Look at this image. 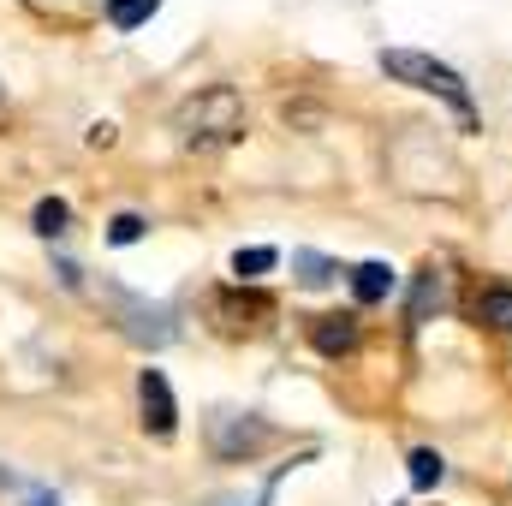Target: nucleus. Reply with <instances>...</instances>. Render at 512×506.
<instances>
[{
    "mask_svg": "<svg viewBox=\"0 0 512 506\" xmlns=\"http://www.w3.org/2000/svg\"><path fill=\"white\" fill-rule=\"evenodd\" d=\"M137 405H143V429L155 435V441H167L173 429H179V405H173V387L161 370H143L137 376Z\"/></svg>",
    "mask_w": 512,
    "mask_h": 506,
    "instance_id": "obj_4",
    "label": "nucleus"
},
{
    "mask_svg": "<svg viewBox=\"0 0 512 506\" xmlns=\"http://www.w3.org/2000/svg\"><path fill=\"white\" fill-rule=\"evenodd\" d=\"M310 340H316V352H322V358H340V352H352V346H358V316H316Z\"/></svg>",
    "mask_w": 512,
    "mask_h": 506,
    "instance_id": "obj_6",
    "label": "nucleus"
},
{
    "mask_svg": "<svg viewBox=\"0 0 512 506\" xmlns=\"http://www.w3.org/2000/svg\"><path fill=\"white\" fill-rule=\"evenodd\" d=\"M0 102H6V90H0Z\"/></svg>",
    "mask_w": 512,
    "mask_h": 506,
    "instance_id": "obj_17",
    "label": "nucleus"
},
{
    "mask_svg": "<svg viewBox=\"0 0 512 506\" xmlns=\"http://www.w3.org/2000/svg\"><path fill=\"white\" fill-rule=\"evenodd\" d=\"M108 239H114V245H137V239H143V215H114V221H108Z\"/></svg>",
    "mask_w": 512,
    "mask_h": 506,
    "instance_id": "obj_13",
    "label": "nucleus"
},
{
    "mask_svg": "<svg viewBox=\"0 0 512 506\" xmlns=\"http://www.w3.org/2000/svg\"><path fill=\"white\" fill-rule=\"evenodd\" d=\"M477 322H489V328H512V286H489V292L477 298Z\"/></svg>",
    "mask_w": 512,
    "mask_h": 506,
    "instance_id": "obj_9",
    "label": "nucleus"
},
{
    "mask_svg": "<svg viewBox=\"0 0 512 506\" xmlns=\"http://www.w3.org/2000/svg\"><path fill=\"white\" fill-rule=\"evenodd\" d=\"M66 221H72V209H66L60 197H42V203H36V233H42V239H60Z\"/></svg>",
    "mask_w": 512,
    "mask_h": 506,
    "instance_id": "obj_10",
    "label": "nucleus"
},
{
    "mask_svg": "<svg viewBox=\"0 0 512 506\" xmlns=\"http://www.w3.org/2000/svg\"><path fill=\"white\" fill-rule=\"evenodd\" d=\"M268 489H274V483H268ZM268 489H262L256 501H268ZM256 501H245V495H221V501H215V506H256Z\"/></svg>",
    "mask_w": 512,
    "mask_h": 506,
    "instance_id": "obj_16",
    "label": "nucleus"
},
{
    "mask_svg": "<svg viewBox=\"0 0 512 506\" xmlns=\"http://www.w3.org/2000/svg\"><path fill=\"white\" fill-rule=\"evenodd\" d=\"M280 262V251H268V245H251V251H233V274L239 280H256V274H268Z\"/></svg>",
    "mask_w": 512,
    "mask_h": 506,
    "instance_id": "obj_11",
    "label": "nucleus"
},
{
    "mask_svg": "<svg viewBox=\"0 0 512 506\" xmlns=\"http://www.w3.org/2000/svg\"><path fill=\"white\" fill-rule=\"evenodd\" d=\"M441 471H447V459H441L435 447H417V453H411V483H417V489L441 483Z\"/></svg>",
    "mask_w": 512,
    "mask_h": 506,
    "instance_id": "obj_12",
    "label": "nucleus"
},
{
    "mask_svg": "<svg viewBox=\"0 0 512 506\" xmlns=\"http://www.w3.org/2000/svg\"><path fill=\"white\" fill-rule=\"evenodd\" d=\"M161 12V0H108V24L114 30H137V24H149Z\"/></svg>",
    "mask_w": 512,
    "mask_h": 506,
    "instance_id": "obj_8",
    "label": "nucleus"
},
{
    "mask_svg": "<svg viewBox=\"0 0 512 506\" xmlns=\"http://www.w3.org/2000/svg\"><path fill=\"white\" fill-rule=\"evenodd\" d=\"M120 310H126V334L131 340H143V346H167V340H173V310H161V304H137V298H120Z\"/></svg>",
    "mask_w": 512,
    "mask_h": 506,
    "instance_id": "obj_5",
    "label": "nucleus"
},
{
    "mask_svg": "<svg viewBox=\"0 0 512 506\" xmlns=\"http://www.w3.org/2000/svg\"><path fill=\"white\" fill-rule=\"evenodd\" d=\"M268 435H274V429H268L256 411H215V417H209V441H215L221 459H251V453L268 447Z\"/></svg>",
    "mask_w": 512,
    "mask_h": 506,
    "instance_id": "obj_3",
    "label": "nucleus"
},
{
    "mask_svg": "<svg viewBox=\"0 0 512 506\" xmlns=\"http://www.w3.org/2000/svg\"><path fill=\"white\" fill-rule=\"evenodd\" d=\"M393 280H399V274H393L387 262H358V268H352V292H358V304H382L387 292H393Z\"/></svg>",
    "mask_w": 512,
    "mask_h": 506,
    "instance_id": "obj_7",
    "label": "nucleus"
},
{
    "mask_svg": "<svg viewBox=\"0 0 512 506\" xmlns=\"http://www.w3.org/2000/svg\"><path fill=\"white\" fill-rule=\"evenodd\" d=\"M429 304H441V280H435V268H423V280H417V298H411V316H423Z\"/></svg>",
    "mask_w": 512,
    "mask_h": 506,
    "instance_id": "obj_14",
    "label": "nucleus"
},
{
    "mask_svg": "<svg viewBox=\"0 0 512 506\" xmlns=\"http://www.w3.org/2000/svg\"><path fill=\"white\" fill-rule=\"evenodd\" d=\"M298 268H304V286H328L334 274H328V262L322 256H310V251H298Z\"/></svg>",
    "mask_w": 512,
    "mask_h": 506,
    "instance_id": "obj_15",
    "label": "nucleus"
},
{
    "mask_svg": "<svg viewBox=\"0 0 512 506\" xmlns=\"http://www.w3.org/2000/svg\"><path fill=\"white\" fill-rule=\"evenodd\" d=\"M382 72H387V78H399V84H411V90L441 96V102L459 114V126H465V131L477 126V108H471L465 78H459L453 66H441L435 54H417V48H382Z\"/></svg>",
    "mask_w": 512,
    "mask_h": 506,
    "instance_id": "obj_1",
    "label": "nucleus"
},
{
    "mask_svg": "<svg viewBox=\"0 0 512 506\" xmlns=\"http://www.w3.org/2000/svg\"><path fill=\"white\" fill-rule=\"evenodd\" d=\"M239 131H245V102H239V90H227V84H215V90H203V96H191V102L179 108V137L197 143V149L233 143Z\"/></svg>",
    "mask_w": 512,
    "mask_h": 506,
    "instance_id": "obj_2",
    "label": "nucleus"
}]
</instances>
